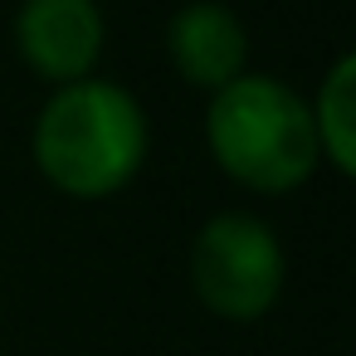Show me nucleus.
<instances>
[{
	"instance_id": "nucleus-6",
	"label": "nucleus",
	"mask_w": 356,
	"mask_h": 356,
	"mask_svg": "<svg viewBox=\"0 0 356 356\" xmlns=\"http://www.w3.org/2000/svg\"><path fill=\"white\" fill-rule=\"evenodd\" d=\"M312 132H317V152L351 176L356 171V59L341 54L322 88H317V113H312Z\"/></svg>"
},
{
	"instance_id": "nucleus-4",
	"label": "nucleus",
	"mask_w": 356,
	"mask_h": 356,
	"mask_svg": "<svg viewBox=\"0 0 356 356\" xmlns=\"http://www.w3.org/2000/svg\"><path fill=\"white\" fill-rule=\"evenodd\" d=\"M15 44L40 79L69 88L88 79L103 54V15L93 0H25L15 15Z\"/></svg>"
},
{
	"instance_id": "nucleus-1",
	"label": "nucleus",
	"mask_w": 356,
	"mask_h": 356,
	"mask_svg": "<svg viewBox=\"0 0 356 356\" xmlns=\"http://www.w3.org/2000/svg\"><path fill=\"white\" fill-rule=\"evenodd\" d=\"M147 156V118L137 98L108 79L59 88L35 122V166L74 200L122 191Z\"/></svg>"
},
{
	"instance_id": "nucleus-5",
	"label": "nucleus",
	"mask_w": 356,
	"mask_h": 356,
	"mask_svg": "<svg viewBox=\"0 0 356 356\" xmlns=\"http://www.w3.org/2000/svg\"><path fill=\"white\" fill-rule=\"evenodd\" d=\"M166 54L186 83L220 93L225 83H234L244 74L249 35L229 6H220V0H191L166 25Z\"/></svg>"
},
{
	"instance_id": "nucleus-3",
	"label": "nucleus",
	"mask_w": 356,
	"mask_h": 356,
	"mask_svg": "<svg viewBox=\"0 0 356 356\" xmlns=\"http://www.w3.org/2000/svg\"><path fill=\"white\" fill-rule=\"evenodd\" d=\"M191 288L195 298L229 322L264 317L283 293V244L278 234L239 210L215 215L191 244Z\"/></svg>"
},
{
	"instance_id": "nucleus-2",
	"label": "nucleus",
	"mask_w": 356,
	"mask_h": 356,
	"mask_svg": "<svg viewBox=\"0 0 356 356\" xmlns=\"http://www.w3.org/2000/svg\"><path fill=\"white\" fill-rule=\"evenodd\" d=\"M205 137L225 176L259 195L298 191L317 166V132L312 108L278 79L239 74L210 98Z\"/></svg>"
}]
</instances>
